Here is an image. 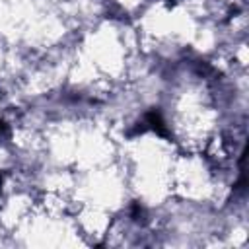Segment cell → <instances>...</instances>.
Here are the masks:
<instances>
[{"instance_id":"cell-1","label":"cell","mask_w":249,"mask_h":249,"mask_svg":"<svg viewBox=\"0 0 249 249\" xmlns=\"http://www.w3.org/2000/svg\"><path fill=\"white\" fill-rule=\"evenodd\" d=\"M144 124H146V128H152V130H156L161 136H169L167 126H165V121H163V117H161V113L158 109H150L144 115Z\"/></svg>"},{"instance_id":"cell-2","label":"cell","mask_w":249,"mask_h":249,"mask_svg":"<svg viewBox=\"0 0 249 249\" xmlns=\"http://www.w3.org/2000/svg\"><path fill=\"white\" fill-rule=\"evenodd\" d=\"M130 218H132L134 222H142V220H144V208H142L138 202H134V204L130 206Z\"/></svg>"},{"instance_id":"cell-3","label":"cell","mask_w":249,"mask_h":249,"mask_svg":"<svg viewBox=\"0 0 249 249\" xmlns=\"http://www.w3.org/2000/svg\"><path fill=\"white\" fill-rule=\"evenodd\" d=\"M4 134H8V124L4 121H0V136H4Z\"/></svg>"},{"instance_id":"cell-4","label":"cell","mask_w":249,"mask_h":249,"mask_svg":"<svg viewBox=\"0 0 249 249\" xmlns=\"http://www.w3.org/2000/svg\"><path fill=\"white\" fill-rule=\"evenodd\" d=\"M167 2H175V0H167Z\"/></svg>"}]
</instances>
